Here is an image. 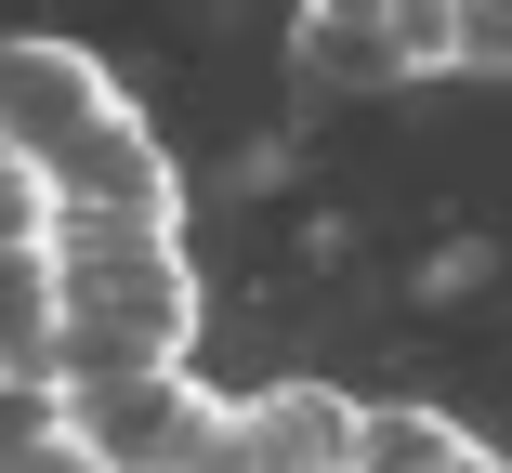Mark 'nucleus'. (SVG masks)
<instances>
[{
  "instance_id": "f257e3e1",
  "label": "nucleus",
  "mask_w": 512,
  "mask_h": 473,
  "mask_svg": "<svg viewBox=\"0 0 512 473\" xmlns=\"http://www.w3.org/2000/svg\"><path fill=\"white\" fill-rule=\"evenodd\" d=\"M0 171L53 224H184V171L79 40H0Z\"/></svg>"
},
{
  "instance_id": "f03ea898",
  "label": "nucleus",
  "mask_w": 512,
  "mask_h": 473,
  "mask_svg": "<svg viewBox=\"0 0 512 473\" xmlns=\"http://www.w3.org/2000/svg\"><path fill=\"white\" fill-rule=\"evenodd\" d=\"M53 290H66V395L197 355V263L171 224H53Z\"/></svg>"
},
{
  "instance_id": "7ed1b4c3",
  "label": "nucleus",
  "mask_w": 512,
  "mask_h": 473,
  "mask_svg": "<svg viewBox=\"0 0 512 473\" xmlns=\"http://www.w3.org/2000/svg\"><path fill=\"white\" fill-rule=\"evenodd\" d=\"M197 408H211V395H197L184 368H145V382H79V395H66L53 421H66L79 447H106L119 473H171V460H184V421H197Z\"/></svg>"
},
{
  "instance_id": "20e7f679",
  "label": "nucleus",
  "mask_w": 512,
  "mask_h": 473,
  "mask_svg": "<svg viewBox=\"0 0 512 473\" xmlns=\"http://www.w3.org/2000/svg\"><path fill=\"white\" fill-rule=\"evenodd\" d=\"M355 434H368V408L329 395V382H263V395H237V460H250V473H355Z\"/></svg>"
},
{
  "instance_id": "39448f33",
  "label": "nucleus",
  "mask_w": 512,
  "mask_h": 473,
  "mask_svg": "<svg viewBox=\"0 0 512 473\" xmlns=\"http://www.w3.org/2000/svg\"><path fill=\"white\" fill-rule=\"evenodd\" d=\"M302 66L316 79H407V53H394V0H302Z\"/></svg>"
},
{
  "instance_id": "423d86ee",
  "label": "nucleus",
  "mask_w": 512,
  "mask_h": 473,
  "mask_svg": "<svg viewBox=\"0 0 512 473\" xmlns=\"http://www.w3.org/2000/svg\"><path fill=\"white\" fill-rule=\"evenodd\" d=\"M486 460V434H460L447 408H368V434H355V473H473Z\"/></svg>"
},
{
  "instance_id": "0eeeda50",
  "label": "nucleus",
  "mask_w": 512,
  "mask_h": 473,
  "mask_svg": "<svg viewBox=\"0 0 512 473\" xmlns=\"http://www.w3.org/2000/svg\"><path fill=\"white\" fill-rule=\"evenodd\" d=\"M14 473H119V460H106V447H79L53 408H27V447H14Z\"/></svg>"
},
{
  "instance_id": "6e6552de",
  "label": "nucleus",
  "mask_w": 512,
  "mask_h": 473,
  "mask_svg": "<svg viewBox=\"0 0 512 473\" xmlns=\"http://www.w3.org/2000/svg\"><path fill=\"white\" fill-rule=\"evenodd\" d=\"M460 66L512 79V0H460Z\"/></svg>"
}]
</instances>
